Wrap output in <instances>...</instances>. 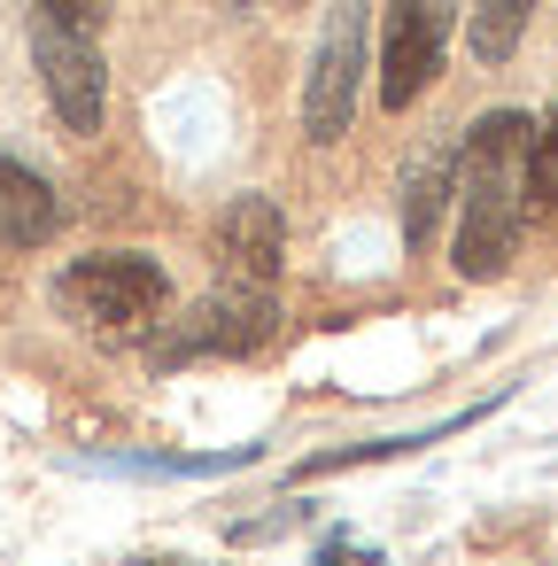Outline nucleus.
Segmentation results:
<instances>
[{"mask_svg": "<svg viewBox=\"0 0 558 566\" xmlns=\"http://www.w3.org/2000/svg\"><path fill=\"white\" fill-rule=\"evenodd\" d=\"M48 24H71V32H94L102 24V0H40Z\"/></svg>", "mask_w": 558, "mask_h": 566, "instance_id": "12", "label": "nucleus"}, {"mask_svg": "<svg viewBox=\"0 0 558 566\" xmlns=\"http://www.w3.org/2000/svg\"><path fill=\"white\" fill-rule=\"evenodd\" d=\"M357 86H365V0H334V17L310 48V78H303V133L318 148L349 133Z\"/></svg>", "mask_w": 558, "mask_h": 566, "instance_id": "3", "label": "nucleus"}, {"mask_svg": "<svg viewBox=\"0 0 558 566\" xmlns=\"http://www.w3.org/2000/svg\"><path fill=\"white\" fill-rule=\"evenodd\" d=\"M527 17H535V0H481V9H473V55L481 63H504L512 48H519V32H527Z\"/></svg>", "mask_w": 558, "mask_h": 566, "instance_id": "11", "label": "nucleus"}, {"mask_svg": "<svg viewBox=\"0 0 558 566\" xmlns=\"http://www.w3.org/2000/svg\"><path fill=\"white\" fill-rule=\"evenodd\" d=\"M32 55H40V86H48L55 117H63L71 133H102L109 71H102V48H94V32H71V24H48V17H32Z\"/></svg>", "mask_w": 558, "mask_h": 566, "instance_id": "5", "label": "nucleus"}, {"mask_svg": "<svg viewBox=\"0 0 558 566\" xmlns=\"http://www.w3.org/2000/svg\"><path fill=\"white\" fill-rule=\"evenodd\" d=\"M457 187V164L450 156H427L419 171H411V202H403V241L411 249H427L434 241V218H442V195Z\"/></svg>", "mask_w": 558, "mask_h": 566, "instance_id": "9", "label": "nucleus"}, {"mask_svg": "<svg viewBox=\"0 0 558 566\" xmlns=\"http://www.w3.org/2000/svg\"><path fill=\"white\" fill-rule=\"evenodd\" d=\"M63 226V202L40 171H24L17 156H0V249H48Z\"/></svg>", "mask_w": 558, "mask_h": 566, "instance_id": "8", "label": "nucleus"}, {"mask_svg": "<svg viewBox=\"0 0 558 566\" xmlns=\"http://www.w3.org/2000/svg\"><path fill=\"white\" fill-rule=\"evenodd\" d=\"M527 218L558 226V109L527 133Z\"/></svg>", "mask_w": 558, "mask_h": 566, "instance_id": "10", "label": "nucleus"}, {"mask_svg": "<svg viewBox=\"0 0 558 566\" xmlns=\"http://www.w3.org/2000/svg\"><path fill=\"white\" fill-rule=\"evenodd\" d=\"M450 48V0H388L380 17V109H411Z\"/></svg>", "mask_w": 558, "mask_h": 566, "instance_id": "4", "label": "nucleus"}, {"mask_svg": "<svg viewBox=\"0 0 558 566\" xmlns=\"http://www.w3.org/2000/svg\"><path fill=\"white\" fill-rule=\"evenodd\" d=\"M280 256H287V226H280V210H272L264 195H241V202L218 218V264H225L241 287H272Z\"/></svg>", "mask_w": 558, "mask_h": 566, "instance_id": "7", "label": "nucleus"}, {"mask_svg": "<svg viewBox=\"0 0 558 566\" xmlns=\"http://www.w3.org/2000/svg\"><path fill=\"white\" fill-rule=\"evenodd\" d=\"M527 117L519 109H488L465 133L457 156V272L465 280H496L519 249L527 226Z\"/></svg>", "mask_w": 558, "mask_h": 566, "instance_id": "1", "label": "nucleus"}, {"mask_svg": "<svg viewBox=\"0 0 558 566\" xmlns=\"http://www.w3.org/2000/svg\"><path fill=\"white\" fill-rule=\"evenodd\" d=\"M164 303H171L164 264H156V256H133V249L78 256V264L55 272V311L78 318L86 334H133V326H148Z\"/></svg>", "mask_w": 558, "mask_h": 566, "instance_id": "2", "label": "nucleus"}, {"mask_svg": "<svg viewBox=\"0 0 558 566\" xmlns=\"http://www.w3.org/2000/svg\"><path fill=\"white\" fill-rule=\"evenodd\" d=\"M272 318H280V311H272V295L233 280V287H225V295H210V303L187 318V334H179V342H164L156 357H164V365H179V357H249V349H264V342H272Z\"/></svg>", "mask_w": 558, "mask_h": 566, "instance_id": "6", "label": "nucleus"}]
</instances>
